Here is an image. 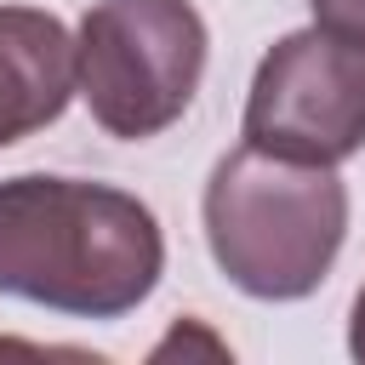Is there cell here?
Wrapping results in <instances>:
<instances>
[{
  "mask_svg": "<svg viewBox=\"0 0 365 365\" xmlns=\"http://www.w3.org/2000/svg\"><path fill=\"white\" fill-rule=\"evenodd\" d=\"M200 222L222 279L257 302H302L325 285L348 240V182L336 165L228 148L200 194Z\"/></svg>",
  "mask_w": 365,
  "mask_h": 365,
  "instance_id": "cell-2",
  "label": "cell"
},
{
  "mask_svg": "<svg viewBox=\"0 0 365 365\" xmlns=\"http://www.w3.org/2000/svg\"><path fill=\"white\" fill-rule=\"evenodd\" d=\"M80 91L74 34L46 6H0V148L46 131Z\"/></svg>",
  "mask_w": 365,
  "mask_h": 365,
  "instance_id": "cell-5",
  "label": "cell"
},
{
  "mask_svg": "<svg viewBox=\"0 0 365 365\" xmlns=\"http://www.w3.org/2000/svg\"><path fill=\"white\" fill-rule=\"evenodd\" d=\"M240 137L308 165L354 160L365 148V46L319 23L279 34L251 74Z\"/></svg>",
  "mask_w": 365,
  "mask_h": 365,
  "instance_id": "cell-4",
  "label": "cell"
},
{
  "mask_svg": "<svg viewBox=\"0 0 365 365\" xmlns=\"http://www.w3.org/2000/svg\"><path fill=\"white\" fill-rule=\"evenodd\" d=\"M314 23L348 46H365V0H308Z\"/></svg>",
  "mask_w": 365,
  "mask_h": 365,
  "instance_id": "cell-6",
  "label": "cell"
},
{
  "mask_svg": "<svg viewBox=\"0 0 365 365\" xmlns=\"http://www.w3.org/2000/svg\"><path fill=\"white\" fill-rule=\"evenodd\" d=\"M160 274L165 234L137 194L51 171L0 182V297L68 319H125Z\"/></svg>",
  "mask_w": 365,
  "mask_h": 365,
  "instance_id": "cell-1",
  "label": "cell"
},
{
  "mask_svg": "<svg viewBox=\"0 0 365 365\" xmlns=\"http://www.w3.org/2000/svg\"><path fill=\"white\" fill-rule=\"evenodd\" d=\"M348 354L365 365V285H359V297H354V314H348Z\"/></svg>",
  "mask_w": 365,
  "mask_h": 365,
  "instance_id": "cell-7",
  "label": "cell"
},
{
  "mask_svg": "<svg viewBox=\"0 0 365 365\" xmlns=\"http://www.w3.org/2000/svg\"><path fill=\"white\" fill-rule=\"evenodd\" d=\"M211 57V29L194 0H91L74 29V68L91 120L120 143L171 131Z\"/></svg>",
  "mask_w": 365,
  "mask_h": 365,
  "instance_id": "cell-3",
  "label": "cell"
}]
</instances>
